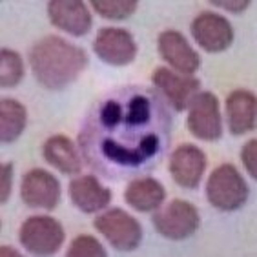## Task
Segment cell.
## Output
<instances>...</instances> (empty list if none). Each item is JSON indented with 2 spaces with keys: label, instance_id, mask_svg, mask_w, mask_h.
I'll return each instance as SVG.
<instances>
[{
  "label": "cell",
  "instance_id": "6da1fadb",
  "mask_svg": "<svg viewBox=\"0 0 257 257\" xmlns=\"http://www.w3.org/2000/svg\"><path fill=\"white\" fill-rule=\"evenodd\" d=\"M30 66L35 79L46 89H64L77 80L88 66V53L62 37L50 35L30 50Z\"/></svg>",
  "mask_w": 257,
  "mask_h": 257
},
{
  "label": "cell",
  "instance_id": "7a4b0ae2",
  "mask_svg": "<svg viewBox=\"0 0 257 257\" xmlns=\"http://www.w3.org/2000/svg\"><path fill=\"white\" fill-rule=\"evenodd\" d=\"M250 195L246 181L233 164H221L213 170L206 183V199L221 212H233L244 206Z\"/></svg>",
  "mask_w": 257,
  "mask_h": 257
},
{
  "label": "cell",
  "instance_id": "3957f363",
  "mask_svg": "<svg viewBox=\"0 0 257 257\" xmlns=\"http://www.w3.org/2000/svg\"><path fill=\"white\" fill-rule=\"evenodd\" d=\"M22 246L35 255H53L66 239L64 226L50 215H31L19 230Z\"/></svg>",
  "mask_w": 257,
  "mask_h": 257
},
{
  "label": "cell",
  "instance_id": "277c9868",
  "mask_svg": "<svg viewBox=\"0 0 257 257\" xmlns=\"http://www.w3.org/2000/svg\"><path fill=\"white\" fill-rule=\"evenodd\" d=\"M155 230L163 237L172 241H183L197 232L201 217L197 208L184 199H173L168 206L154 213L152 217Z\"/></svg>",
  "mask_w": 257,
  "mask_h": 257
},
{
  "label": "cell",
  "instance_id": "5b68a950",
  "mask_svg": "<svg viewBox=\"0 0 257 257\" xmlns=\"http://www.w3.org/2000/svg\"><path fill=\"white\" fill-rule=\"evenodd\" d=\"M97 232L108 239L111 246L122 252H132L143 241V226L137 219L120 208H111L108 212L97 215L93 221Z\"/></svg>",
  "mask_w": 257,
  "mask_h": 257
},
{
  "label": "cell",
  "instance_id": "8992f818",
  "mask_svg": "<svg viewBox=\"0 0 257 257\" xmlns=\"http://www.w3.org/2000/svg\"><path fill=\"white\" fill-rule=\"evenodd\" d=\"M186 128L199 141L215 143L223 135V119L217 97L210 91L197 93L190 102Z\"/></svg>",
  "mask_w": 257,
  "mask_h": 257
},
{
  "label": "cell",
  "instance_id": "52a82bcc",
  "mask_svg": "<svg viewBox=\"0 0 257 257\" xmlns=\"http://www.w3.org/2000/svg\"><path fill=\"white\" fill-rule=\"evenodd\" d=\"M192 37L208 53H221L233 44L235 33L232 24L223 15L203 11L192 20Z\"/></svg>",
  "mask_w": 257,
  "mask_h": 257
},
{
  "label": "cell",
  "instance_id": "ba28073f",
  "mask_svg": "<svg viewBox=\"0 0 257 257\" xmlns=\"http://www.w3.org/2000/svg\"><path fill=\"white\" fill-rule=\"evenodd\" d=\"M93 51L109 66H128L137 57V42L128 30L102 28L93 40Z\"/></svg>",
  "mask_w": 257,
  "mask_h": 257
},
{
  "label": "cell",
  "instance_id": "9c48e42d",
  "mask_svg": "<svg viewBox=\"0 0 257 257\" xmlns=\"http://www.w3.org/2000/svg\"><path fill=\"white\" fill-rule=\"evenodd\" d=\"M22 203L30 208L55 210L60 203V183L53 173L42 168H33L24 173L20 183Z\"/></svg>",
  "mask_w": 257,
  "mask_h": 257
},
{
  "label": "cell",
  "instance_id": "30bf717a",
  "mask_svg": "<svg viewBox=\"0 0 257 257\" xmlns=\"http://www.w3.org/2000/svg\"><path fill=\"white\" fill-rule=\"evenodd\" d=\"M208 159L203 150L195 144H181L170 157V173L181 188L195 190L206 172Z\"/></svg>",
  "mask_w": 257,
  "mask_h": 257
},
{
  "label": "cell",
  "instance_id": "8fae6325",
  "mask_svg": "<svg viewBox=\"0 0 257 257\" xmlns=\"http://www.w3.org/2000/svg\"><path fill=\"white\" fill-rule=\"evenodd\" d=\"M50 22L71 37H84L89 33L93 19L82 0H51L48 2Z\"/></svg>",
  "mask_w": 257,
  "mask_h": 257
},
{
  "label": "cell",
  "instance_id": "7c38bea8",
  "mask_svg": "<svg viewBox=\"0 0 257 257\" xmlns=\"http://www.w3.org/2000/svg\"><path fill=\"white\" fill-rule=\"evenodd\" d=\"M152 82L159 88L173 106L175 111H184L188 108L192 99L199 91V79H193L190 75L175 73L168 68H157L152 73Z\"/></svg>",
  "mask_w": 257,
  "mask_h": 257
},
{
  "label": "cell",
  "instance_id": "4fadbf2b",
  "mask_svg": "<svg viewBox=\"0 0 257 257\" xmlns=\"http://www.w3.org/2000/svg\"><path fill=\"white\" fill-rule=\"evenodd\" d=\"M157 50L159 55L163 57L175 71L183 75L195 73L201 66L199 53L188 44V40L184 39L183 33L173 30H166L159 35L157 39Z\"/></svg>",
  "mask_w": 257,
  "mask_h": 257
},
{
  "label": "cell",
  "instance_id": "5bb4252c",
  "mask_svg": "<svg viewBox=\"0 0 257 257\" xmlns=\"http://www.w3.org/2000/svg\"><path fill=\"white\" fill-rule=\"evenodd\" d=\"M69 199L80 212H100L111 203V190L106 188L95 175H80L69 183Z\"/></svg>",
  "mask_w": 257,
  "mask_h": 257
},
{
  "label": "cell",
  "instance_id": "9a60e30c",
  "mask_svg": "<svg viewBox=\"0 0 257 257\" xmlns=\"http://www.w3.org/2000/svg\"><path fill=\"white\" fill-rule=\"evenodd\" d=\"M226 119L232 135H244L255 128L257 100L248 89H233L226 97Z\"/></svg>",
  "mask_w": 257,
  "mask_h": 257
},
{
  "label": "cell",
  "instance_id": "2e32d148",
  "mask_svg": "<svg viewBox=\"0 0 257 257\" xmlns=\"http://www.w3.org/2000/svg\"><path fill=\"white\" fill-rule=\"evenodd\" d=\"M124 199L137 212H154L163 206L166 190L157 179L141 177L135 179L124 190Z\"/></svg>",
  "mask_w": 257,
  "mask_h": 257
},
{
  "label": "cell",
  "instance_id": "e0dca14e",
  "mask_svg": "<svg viewBox=\"0 0 257 257\" xmlns=\"http://www.w3.org/2000/svg\"><path fill=\"white\" fill-rule=\"evenodd\" d=\"M42 155L53 168L66 175L80 173L82 170V159L77 152V146L66 135H53L48 139L42 148Z\"/></svg>",
  "mask_w": 257,
  "mask_h": 257
},
{
  "label": "cell",
  "instance_id": "ac0fdd59",
  "mask_svg": "<svg viewBox=\"0 0 257 257\" xmlns=\"http://www.w3.org/2000/svg\"><path fill=\"white\" fill-rule=\"evenodd\" d=\"M28 124V108L17 99L0 100V141L4 144L15 143Z\"/></svg>",
  "mask_w": 257,
  "mask_h": 257
},
{
  "label": "cell",
  "instance_id": "d6986e66",
  "mask_svg": "<svg viewBox=\"0 0 257 257\" xmlns=\"http://www.w3.org/2000/svg\"><path fill=\"white\" fill-rule=\"evenodd\" d=\"M24 79V60L19 51L4 50L0 51V86L15 88Z\"/></svg>",
  "mask_w": 257,
  "mask_h": 257
},
{
  "label": "cell",
  "instance_id": "ffe728a7",
  "mask_svg": "<svg viewBox=\"0 0 257 257\" xmlns=\"http://www.w3.org/2000/svg\"><path fill=\"white\" fill-rule=\"evenodd\" d=\"M100 150H102L104 157L117 164H122V166H141L146 161L144 155L141 154V150L128 148V146L119 144L113 139H104L102 144H100Z\"/></svg>",
  "mask_w": 257,
  "mask_h": 257
},
{
  "label": "cell",
  "instance_id": "44dd1931",
  "mask_svg": "<svg viewBox=\"0 0 257 257\" xmlns=\"http://www.w3.org/2000/svg\"><path fill=\"white\" fill-rule=\"evenodd\" d=\"M91 8L102 19L108 20H124L130 19L139 8L137 0H93Z\"/></svg>",
  "mask_w": 257,
  "mask_h": 257
},
{
  "label": "cell",
  "instance_id": "7402d4cb",
  "mask_svg": "<svg viewBox=\"0 0 257 257\" xmlns=\"http://www.w3.org/2000/svg\"><path fill=\"white\" fill-rule=\"evenodd\" d=\"M68 257H106V250L100 244L99 239L93 235H77L71 241L68 252Z\"/></svg>",
  "mask_w": 257,
  "mask_h": 257
},
{
  "label": "cell",
  "instance_id": "603a6c76",
  "mask_svg": "<svg viewBox=\"0 0 257 257\" xmlns=\"http://www.w3.org/2000/svg\"><path fill=\"white\" fill-rule=\"evenodd\" d=\"M152 117V104L144 95H135L128 104V113L124 115L128 128H137L146 124Z\"/></svg>",
  "mask_w": 257,
  "mask_h": 257
},
{
  "label": "cell",
  "instance_id": "cb8c5ba5",
  "mask_svg": "<svg viewBox=\"0 0 257 257\" xmlns=\"http://www.w3.org/2000/svg\"><path fill=\"white\" fill-rule=\"evenodd\" d=\"M122 120V108L117 100H106L100 109V122L106 130H113Z\"/></svg>",
  "mask_w": 257,
  "mask_h": 257
},
{
  "label": "cell",
  "instance_id": "d4e9b609",
  "mask_svg": "<svg viewBox=\"0 0 257 257\" xmlns=\"http://www.w3.org/2000/svg\"><path fill=\"white\" fill-rule=\"evenodd\" d=\"M13 163H4L0 168V203L4 204L10 201L11 190H13Z\"/></svg>",
  "mask_w": 257,
  "mask_h": 257
},
{
  "label": "cell",
  "instance_id": "484cf974",
  "mask_svg": "<svg viewBox=\"0 0 257 257\" xmlns=\"http://www.w3.org/2000/svg\"><path fill=\"white\" fill-rule=\"evenodd\" d=\"M241 161L242 166L246 168V172L252 175V177H257V141L252 139L248 141L241 150Z\"/></svg>",
  "mask_w": 257,
  "mask_h": 257
},
{
  "label": "cell",
  "instance_id": "4316f807",
  "mask_svg": "<svg viewBox=\"0 0 257 257\" xmlns=\"http://www.w3.org/2000/svg\"><path fill=\"white\" fill-rule=\"evenodd\" d=\"M139 150L141 154L144 155V159H152L155 157V154L159 152V137L157 134H148L141 139V144H139Z\"/></svg>",
  "mask_w": 257,
  "mask_h": 257
},
{
  "label": "cell",
  "instance_id": "83f0119b",
  "mask_svg": "<svg viewBox=\"0 0 257 257\" xmlns=\"http://www.w3.org/2000/svg\"><path fill=\"white\" fill-rule=\"evenodd\" d=\"M212 6H215V8H223V10H226L228 13H235V15H239V13L248 10L250 2H248V0H212Z\"/></svg>",
  "mask_w": 257,
  "mask_h": 257
},
{
  "label": "cell",
  "instance_id": "f1b7e54d",
  "mask_svg": "<svg viewBox=\"0 0 257 257\" xmlns=\"http://www.w3.org/2000/svg\"><path fill=\"white\" fill-rule=\"evenodd\" d=\"M0 255L2 257H20V252L19 250H15V248L8 246V244H4V246L0 248Z\"/></svg>",
  "mask_w": 257,
  "mask_h": 257
}]
</instances>
